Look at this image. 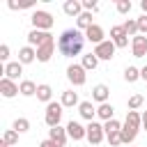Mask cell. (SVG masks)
I'll use <instances>...</instances> for the list:
<instances>
[{
    "label": "cell",
    "instance_id": "1",
    "mask_svg": "<svg viewBox=\"0 0 147 147\" xmlns=\"http://www.w3.org/2000/svg\"><path fill=\"white\" fill-rule=\"evenodd\" d=\"M83 44H85V32H80L78 28H69L60 34L57 39V51L64 55V57H74L83 51Z\"/></svg>",
    "mask_w": 147,
    "mask_h": 147
},
{
    "label": "cell",
    "instance_id": "2",
    "mask_svg": "<svg viewBox=\"0 0 147 147\" xmlns=\"http://www.w3.org/2000/svg\"><path fill=\"white\" fill-rule=\"evenodd\" d=\"M142 126V115L138 113V110H129L126 113V119H124V124H122V145H131L133 140H136V136H138V129Z\"/></svg>",
    "mask_w": 147,
    "mask_h": 147
},
{
    "label": "cell",
    "instance_id": "3",
    "mask_svg": "<svg viewBox=\"0 0 147 147\" xmlns=\"http://www.w3.org/2000/svg\"><path fill=\"white\" fill-rule=\"evenodd\" d=\"M62 103H57V101H51L48 106H46V113H44V122L48 124V129H53V126H60V119H62Z\"/></svg>",
    "mask_w": 147,
    "mask_h": 147
},
{
    "label": "cell",
    "instance_id": "4",
    "mask_svg": "<svg viewBox=\"0 0 147 147\" xmlns=\"http://www.w3.org/2000/svg\"><path fill=\"white\" fill-rule=\"evenodd\" d=\"M53 23H55V18H53L48 11H44V9H37V11L32 14V25H34V30L48 32V30L53 28Z\"/></svg>",
    "mask_w": 147,
    "mask_h": 147
},
{
    "label": "cell",
    "instance_id": "5",
    "mask_svg": "<svg viewBox=\"0 0 147 147\" xmlns=\"http://www.w3.org/2000/svg\"><path fill=\"white\" fill-rule=\"evenodd\" d=\"M67 78H69V83L71 85H76V87H80V85H85V80H87V74H85V69H83V64H69L67 67Z\"/></svg>",
    "mask_w": 147,
    "mask_h": 147
},
{
    "label": "cell",
    "instance_id": "6",
    "mask_svg": "<svg viewBox=\"0 0 147 147\" xmlns=\"http://www.w3.org/2000/svg\"><path fill=\"white\" fill-rule=\"evenodd\" d=\"M103 138H106L103 124H99V122H90V124H87V140H90V145H92V147H99Z\"/></svg>",
    "mask_w": 147,
    "mask_h": 147
},
{
    "label": "cell",
    "instance_id": "7",
    "mask_svg": "<svg viewBox=\"0 0 147 147\" xmlns=\"http://www.w3.org/2000/svg\"><path fill=\"white\" fill-rule=\"evenodd\" d=\"M110 41H113L117 48H126V46H129V34H126L124 25H113V28H110Z\"/></svg>",
    "mask_w": 147,
    "mask_h": 147
},
{
    "label": "cell",
    "instance_id": "8",
    "mask_svg": "<svg viewBox=\"0 0 147 147\" xmlns=\"http://www.w3.org/2000/svg\"><path fill=\"white\" fill-rule=\"evenodd\" d=\"M115 48H117V46H115L110 39H106V41H101L99 46H94L92 53H94L99 60H113V57H115Z\"/></svg>",
    "mask_w": 147,
    "mask_h": 147
},
{
    "label": "cell",
    "instance_id": "9",
    "mask_svg": "<svg viewBox=\"0 0 147 147\" xmlns=\"http://www.w3.org/2000/svg\"><path fill=\"white\" fill-rule=\"evenodd\" d=\"M67 133H69V138L71 140H83V138H87V126H83L80 122H76V119H71L69 124H67Z\"/></svg>",
    "mask_w": 147,
    "mask_h": 147
},
{
    "label": "cell",
    "instance_id": "10",
    "mask_svg": "<svg viewBox=\"0 0 147 147\" xmlns=\"http://www.w3.org/2000/svg\"><path fill=\"white\" fill-rule=\"evenodd\" d=\"M53 51H55V39H53V34H51V39L44 41V44L37 48V60H39V62H48V60L53 57Z\"/></svg>",
    "mask_w": 147,
    "mask_h": 147
},
{
    "label": "cell",
    "instance_id": "11",
    "mask_svg": "<svg viewBox=\"0 0 147 147\" xmlns=\"http://www.w3.org/2000/svg\"><path fill=\"white\" fill-rule=\"evenodd\" d=\"M48 39H51V32H44V30H30L28 32V46H32V48H39Z\"/></svg>",
    "mask_w": 147,
    "mask_h": 147
},
{
    "label": "cell",
    "instance_id": "12",
    "mask_svg": "<svg viewBox=\"0 0 147 147\" xmlns=\"http://www.w3.org/2000/svg\"><path fill=\"white\" fill-rule=\"evenodd\" d=\"M131 51H133V57H145L147 55V37L145 34H138L131 39Z\"/></svg>",
    "mask_w": 147,
    "mask_h": 147
},
{
    "label": "cell",
    "instance_id": "13",
    "mask_svg": "<svg viewBox=\"0 0 147 147\" xmlns=\"http://www.w3.org/2000/svg\"><path fill=\"white\" fill-rule=\"evenodd\" d=\"M21 90H18V85L14 83V80H9V78H0V94L5 96V99H11V96H16Z\"/></svg>",
    "mask_w": 147,
    "mask_h": 147
},
{
    "label": "cell",
    "instance_id": "14",
    "mask_svg": "<svg viewBox=\"0 0 147 147\" xmlns=\"http://www.w3.org/2000/svg\"><path fill=\"white\" fill-rule=\"evenodd\" d=\"M85 39H87V41H92L94 46H99L101 41H106V39H103V28L94 23L92 28H87V30H85Z\"/></svg>",
    "mask_w": 147,
    "mask_h": 147
},
{
    "label": "cell",
    "instance_id": "15",
    "mask_svg": "<svg viewBox=\"0 0 147 147\" xmlns=\"http://www.w3.org/2000/svg\"><path fill=\"white\" fill-rule=\"evenodd\" d=\"M2 74H5V78H9V80L16 83V78H21V74H23V64L21 62H7L5 69H2Z\"/></svg>",
    "mask_w": 147,
    "mask_h": 147
},
{
    "label": "cell",
    "instance_id": "16",
    "mask_svg": "<svg viewBox=\"0 0 147 147\" xmlns=\"http://www.w3.org/2000/svg\"><path fill=\"white\" fill-rule=\"evenodd\" d=\"M108 96H110L108 85L99 83V85H94V87H92V99H94V101H99V106H101V103H108Z\"/></svg>",
    "mask_w": 147,
    "mask_h": 147
},
{
    "label": "cell",
    "instance_id": "17",
    "mask_svg": "<svg viewBox=\"0 0 147 147\" xmlns=\"http://www.w3.org/2000/svg\"><path fill=\"white\" fill-rule=\"evenodd\" d=\"M48 138L55 140L60 147H64V145H67V138H69L67 126H64V129H62V126H53V129H48Z\"/></svg>",
    "mask_w": 147,
    "mask_h": 147
},
{
    "label": "cell",
    "instance_id": "18",
    "mask_svg": "<svg viewBox=\"0 0 147 147\" xmlns=\"http://www.w3.org/2000/svg\"><path fill=\"white\" fill-rule=\"evenodd\" d=\"M62 11H64L67 16L78 18V16L83 14V2H78V0H67V2L62 5Z\"/></svg>",
    "mask_w": 147,
    "mask_h": 147
},
{
    "label": "cell",
    "instance_id": "19",
    "mask_svg": "<svg viewBox=\"0 0 147 147\" xmlns=\"http://www.w3.org/2000/svg\"><path fill=\"white\" fill-rule=\"evenodd\" d=\"M78 113H80V117L87 119V122H94V117H96V108L92 106V101H80Z\"/></svg>",
    "mask_w": 147,
    "mask_h": 147
},
{
    "label": "cell",
    "instance_id": "20",
    "mask_svg": "<svg viewBox=\"0 0 147 147\" xmlns=\"http://www.w3.org/2000/svg\"><path fill=\"white\" fill-rule=\"evenodd\" d=\"M34 60H37V48L23 46V48L18 51V62H21V64H30V62H34Z\"/></svg>",
    "mask_w": 147,
    "mask_h": 147
},
{
    "label": "cell",
    "instance_id": "21",
    "mask_svg": "<svg viewBox=\"0 0 147 147\" xmlns=\"http://www.w3.org/2000/svg\"><path fill=\"white\" fill-rule=\"evenodd\" d=\"M60 103H62L64 108L80 106V101H78V92H74V90H67V92H62V99H60Z\"/></svg>",
    "mask_w": 147,
    "mask_h": 147
},
{
    "label": "cell",
    "instance_id": "22",
    "mask_svg": "<svg viewBox=\"0 0 147 147\" xmlns=\"http://www.w3.org/2000/svg\"><path fill=\"white\" fill-rule=\"evenodd\" d=\"M37 99L39 101H44L46 106L51 103V99H53V87L51 85H46V83H41L39 87H37Z\"/></svg>",
    "mask_w": 147,
    "mask_h": 147
},
{
    "label": "cell",
    "instance_id": "23",
    "mask_svg": "<svg viewBox=\"0 0 147 147\" xmlns=\"http://www.w3.org/2000/svg\"><path fill=\"white\" fill-rule=\"evenodd\" d=\"M96 117H101L103 122L115 119V108H113V103H101V106L96 108Z\"/></svg>",
    "mask_w": 147,
    "mask_h": 147
},
{
    "label": "cell",
    "instance_id": "24",
    "mask_svg": "<svg viewBox=\"0 0 147 147\" xmlns=\"http://www.w3.org/2000/svg\"><path fill=\"white\" fill-rule=\"evenodd\" d=\"M92 25H94V23H92V14H90V11H83V14L76 18V28H78L80 32H85V30L92 28Z\"/></svg>",
    "mask_w": 147,
    "mask_h": 147
},
{
    "label": "cell",
    "instance_id": "25",
    "mask_svg": "<svg viewBox=\"0 0 147 147\" xmlns=\"http://www.w3.org/2000/svg\"><path fill=\"white\" fill-rule=\"evenodd\" d=\"M80 64H83L85 71H90V69L94 71V69L99 67V57H96L94 53H87V55H83V62H80Z\"/></svg>",
    "mask_w": 147,
    "mask_h": 147
},
{
    "label": "cell",
    "instance_id": "26",
    "mask_svg": "<svg viewBox=\"0 0 147 147\" xmlns=\"http://www.w3.org/2000/svg\"><path fill=\"white\" fill-rule=\"evenodd\" d=\"M37 87L39 85H34L32 80H21V85H18V90H21L23 96H34L37 94Z\"/></svg>",
    "mask_w": 147,
    "mask_h": 147
},
{
    "label": "cell",
    "instance_id": "27",
    "mask_svg": "<svg viewBox=\"0 0 147 147\" xmlns=\"http://www.w3.org/2000/svg\"><path fill=\"white\" fill-rule=\"evenodd\" d=\"M124 30H126L129 37H138V34H140V32H138V18H126V21H124Z\"/></svg>",
    "mask_w": 147,
    "mask_h": 147
},
{
    "label": "cell",
    "instance_id": "28",
    "mask_svg": "<svg viewBox=\"0 0 147 147\" xmlns=\"http://www.w3.org/2000/svg\"><path fill=\"white\" fill-rule=\"evenodd\" d=\"M2 142H5V145H9V147H16V142H18V131L7 129V131H5V136H2Z\"/></svg>",
    "mask_w": 147,
    "mask_h": 147
},
{
    "label": "cell",
    "instance_id": "29",
    "mask_svg": "<svg viewBox=\"0 0 147 147\" xmlns=\"http://www.w3.org/2000/svg\"><path fill=\"white\" fill-rule=\"evenodd\" d=\"M138 78H140V69L138 67H126L124 69V80L126 83H136Z\"/></svg>",
    "mask_w": 147,
    "mask_h": 147
},
{
    "label": "cell",
    "instance_id": "30",
    "mask_svg": "<svg viewBox=\"0 0 147 147\" xmlns=\"http://www.w3.org/2000/svg\"><path fill=\"white\" fill-rule=\"evenodd\" d=\"M11 129L18 131V133H25V131L30 129V119H25V117H16L14 124H11Z\"/></svg>",
    "mask_w": 147,
    "mask_h": 147
},
{
    "label": "cell",
    "instance_id": "31",
    "mask_svg": "<svg viewBox=\"0 0 147 147\" xmlns=\"http://www.w3.org/2000/svg\"><path fill=\"white\" fill-rule=\"evenodd\" d=\"M145 103V96L142 94H131L129 96V110H136V108H140Z\"/></svg>",
    "mask_w": 147,
    "mask_h": 147
},
{
    "label": "cell",
    "instance_id": "32",
    "mask_svg": "<svg viewBox=\"0 0 147 147\" xmlns=\"http://www.w3.org/2000/svg\"><path fill=\"white\" fill-rule=\"evenodd\" d=\"M103 131H106V133H115V131H122V124H119L117 119H108V122H103Z\"/></svg>",
    "mask_w": 147,
    "mask_h": 147
},
{
    "label": "cell",
    "instance_id": "33",
    "mask_svg": "<svg viewBox=\"0 0 147 147\" xmlns=\"http://www.w3.org/2000/svg\"><path fill=\"white\" fill-rule=\"evenodd\" d=\"M131 7H133V5H131V0H117V2H115V9H117L119 14H129V11H131Z\"/></svg>",
    "mask_w": 147,
    "mask_h": 147
},
{
    "label": "cell",
    "instance_id": "34",
    "mask_svg": "<svg viewBox=\"0 0 147 147\" xmlns=\"http://www.w3.org/2000/svg\"><path fill=\"white\" fill-rule=\"evenodd\" d=\"M106 138H108L110 147H117V145H122V133H119V131H115V133H106Z\"/></svg>",
    "mask_w": 147,
    "mask_h": 147
},
{
    "label": "cell",
    "instance_id": "35",
    "mask_svg": "<svg viewBox=\"0 0 147 147\" xmlns=\"http://www.w3.org/2000/svg\"><path fill=\"white\" fill-rule=\"evenodd\" d=\"M83 9L92 14V11H99V5H96L94 0H83Z\"/></svg>",
    "mask_w": 147,
    "mask_h": 147
},
{
    "label": "cell",
    "instance_id": "36",
    "mask_svg": "<svg viewBox=\"0 0 147 147\" xmlns=\"http://www.w3.org/2000/svg\"><path fill=\"white\" fill-rule=\"evenodd\" d=\"M138 32H140V34H147V14H142V16L138 18Z\"/></svg>",
    "mask_w": 147,
    "mask_h": 147
},
{
    "label": "cell",
    "instance_id": "37",
    "mask_svg": "<svg viewBox=\"0 0 147 147\" xmlns=\"http://www.w3.org/2000/svg\"><path fill=\"white\" fill-rule=\"evenodd\" d=\"M0 60H2V62H7V60H9V46H7V44H2V46H0Z\"/></svg>",
    "mask_w": 147,
    "mask_h": 147
},
{
    "label": "cell",
    "instance_id": "38",
    "mask_svg": "<svg viewBox=\"0 0 147 147\" xmlns=\"http://www.w3.org/2000/svg\"><path fill=\"white\" fill-rule=\"evenodd\" d=\"M39 147H60V145H57L55 140H51V138H46V140H41V142H39Z\"/></svg>",
    "mask_w": 147,
    "mask_h": 147
},
{
    "label": "cell",
    "instance_id": "39",
    "mask_svg": "<svg viewBox=\"0 0 147 147\" xmlns=\"http://www.w3.org/2000/svg\"><path fill=\"white\" fill-rule=\"evenodd\" d=\"M140 78H142V80H147V64L140 69Z\"/></svg>",
    "mask_w": 147,
    "mask_h": 147
},
{
    "label": "cell",
    "instance_id": "40",
    "mask_svg": "<svg viewBox=\"0 0 147 147\" xmlns=\"http://www.w3.org/2000/svg\"><path fill=\"white\" fill-rule=\"evenodd\" d=\"M142 129H145V131H147V110H145V113H142Z\"/></svg>",
    "mask_w": 147,
    "mask_h": 147
},
{
    "label": "cell",
    "instance_id": "41",
    "mask_svg": "<svg viewBox=\"0 0 147 147\" xmlns=\"http://www.w3.org/2000/svg\"><path fill=\"white\" fill-rule=\"evenodd\" d=\"M140 9H142V11L147 14V0H142V2H140Z\"/></svg>",
    "mask_w": 147,
    "mask_h": 147
}]
</instances>
